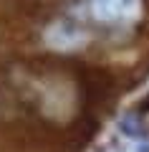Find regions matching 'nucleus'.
Returning <instances> with one entry per match:
<instances>
[{
  "label": "nucleus",
  "mask_w": 149,
  "mask_h": 152,
  "mask_svg": "<svg viewBox=\"0 0 149 152\" xmlns=\"http://www.w3.org/2000/svg\"><path fill=\"white\" fill-rule=\"evenodd\" d=\"M91 13L104 23L132 20L139 13V0H91Z\"/></svg>",
  "instance_id": "obj_1"
}]
</instances>
